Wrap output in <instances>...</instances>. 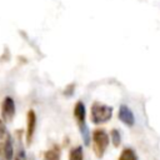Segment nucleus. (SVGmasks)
<instances>
[{
  "label": "nucleus",
  "mask_w": 160,
  "mask_h": 160,
  "mask_svg": "<svg viewBox=\"0 0 160 160\" xmlns=\"http://www.w3.org/2000/svg\"><path fill=\"white\" fill-rule=\"evenodd\" d=\"M0 160H5V158H4V155H2V151H1V149H0Z\"/></svg>",
  "instance_id": "14"
},
{
  "label": "nucleus",
  "mask_w": 160,
  "mask_h": 160,
  "mask_svg": "<svg viewBox=\"0 0 160 160\" xmlns=\"http://www.w3.org/2000/svg\"><path fill=\"white\" fill-rule=\"evenodd\" d=\"M0 149L2 151V155L5 160H12L14 159V145L10 134L8 132L4 139L0 140Z\"/></svg>",
  "instance_id": "5"
},
{
  "label": "nucleus",
  "mask_w": 160,
  "mask_h": 160,
  "mask_svg": "<svg viewBox=\"0 0 160 160\" xmlns=\"http://www.w3.org/2000/svg\"><path fill=\"white\" fill-rule=\"evenodd\" d=\"M69 160H84L82 146H74L69 152Z\"/></svg>",
  "instance_id": "9"
},
{
  "label": "nucleus",
  "mask_w": 160,
  "mask_h": 160,
  "mask_svg": "<svg viewBox=\"0 0 160 160\" xmlns=\"http://www.w3.org/2000/svg\"><path fill=\"white\" fill-rule=\"evenodd\" d=\"M8 134V130H6V126H5V121L2 119H0V140L4 139Z\"/></svg>",
  "instance_id": "13"
},
{
  "label": "nucleus",
  "mask_w": 160,
  "mask_h": 160,
  "mask_svg": "<svg viewBox=\"0 0 160 160\" xmlns=\"http://www.w3.org/2000/svg\"><path fill=\"white\" fill-rule=\"evenodd\" d=\"M110 138L104 129H96L92 132V150L98 158H102L105 154Z\"/></svg>",
  "instance_id": "2"
},
{
  "label": "nucleus",
  "mask_w": 160,
  "mask_h": 160,
  "mask_svg": "<svg viewBox=\"0 0 160 160\" xmlns=\"http://www.w3.org/2000/svg\"><path fill=\"white\" fill-rule=\"evenodd\" d=\"M14 160H26V152H25V149L22 146V142H21L20 138H19V141H18V149L14 154Z\"/></svg>",
  "instance_id": "11"
},
{
  "label": "nucleus",
  "mask_w": 160,
  "mask_h": 160,
  "mask_svg": "<svg viewBox=\"0 0 160 160\" xmlns=\"http://www.w3.org/2000/svg\"><path fill=\"white\" fill-rule=\"evenodd\" d=\"M119 160H138V156H136V152L131 148H125L122 149L119 156Z\"/></svg>",
  "instance_id": "10"
},
{
  "label": "nucleus",
  "mask_w": 160,
  "mask_h": 160,
  "mask_svg": "<svg viewBox=\"0 0 160 160\" xmlns=\"http://www.w3.org/2000/svg\"><path fill=\"white\" fill-rule=\"evenodd\" d=\"M118 116H119L120 121L124 122L126 126H130V128H131V126L135 124L134 114H132V111L130 110V108L126 106V105H121V106L119 108V114H118Z\"/></svg>",
  "instance_id": "6"
},
{
  "label": "nucleus",
  "mask_w": 160,
  "mask_h": 160,
  "mask_svg": "<svg viewBox=\"0 0 160 160\" xmlns=\"http://www.w3.org/2000/svg\"><path fill=\"white\" fill-rule=\"evenodd\" d=\"M15 116V102L12 98L6 96L1 102V118L5 122H10Z\"/></svg>",
  "instance_id": "3"
},
{
  "label": "nucleus",
  "mask_w": 160,
  "mask_h": 160,
  "mask_svg": "<svg viewBox=\"0 0 160 160\" xmlns=\"http://www.w3.org/2000/svg\"><path fill=\"white\" fill-rule=\"evenodd\" d=\"M61 150L58 145H52L50 149H48L44 154V160H60Z\"/></svg>",
  "instance_id": "8"
},
{
  "label": "nucleus",
  "mask_w": 160,
  "mask_h": 160,
  "mask_svg": "<svg viewBox=\"0 0 160 160\" xmlns=\"http://www.w3.org/2000/svg\"><path fill=\"white\" fill-rule=\"evenodd\" d=\"M111 116H112V108L111 106L101 104V102H98V101L91 105L90 118H91V121L95 125H100V124L108 122L111 119Z\"/></svg>",
  "instance_id": "1"
},
{
  "label": "nucleus",
  "mask_w": 160,
  "mask_h": 160,
  "mask_svg": "<svg viewBox=\"0 0 160 160\" xmlns=\"http://www.w3.org/2000/svg\"><path fill=\"white\" fill-rule=\"evenodd\" d=\"M74 118L78 122V126H82V125H86L85 122V118H86V109H85V105L82 101H78L74 106Z\"/></svg>",
  "instance_id": "7"
},
{
  "label": "nucleus",
  "mask_w": 160,
  "mask_h": 160,
  "mask_svg": "<svg viewBox=\"0 0 160 160\" xmlns=\"http://www.w3.org/2000/svg\"><path fill=\"white\" fill-rule=\"evenodd\" d=\"M110 136H111V141H112V145L115 148L120 146L121 144V135H120V131L118 129H112L111 132H110Z\"/></svg>",
  "instance_id": "12"
},
{
  "label": "nucleus",
  "mask_w": 160,
  "mask_h": 160,
  "mask_svg": "<svg viewBox=\"0 0 160 160\" xmlns=\"http://www.w3.org/2000/svg\"><path fill=\"white\" fill-rule=\"evenodd\" d=\"M35 129H36V114H35L34 110H29L28 116H26V134H25L26 144H29V145L32 141Z\"/></svg>",
  "instance_id": "4"
},
{
  "label": "nucleus",
  "mask_w": 160,
  "mask_h": 160,
  "mask_svg": "<svg viewBox=\"0 0 160 160\" xmlns=\"http://www.w3.org/2000/svg\"><path fill=\"white\" fill-rule=\"evenodd\" d=\"M30 160H34V159H30Z\"/></svg>",
  "instance_id": "15"
}]
</instances>
